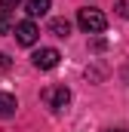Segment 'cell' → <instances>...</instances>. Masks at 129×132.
<instances>
[{"instance_id": "cell-11", "label": "cell", "mask_w": 129, "mask_h": 132, "mask_svg": "<svg viewBox=\"0 0 129 132\" xmlns=\"http://www.w3.org/2000/svg\"><path fill=\"white\" fill-rule=\"evenodd\" d=\"M22 0H0V9H15Z\"/></svg>"}, {"instance_id": "cell-2", "label": "cell", "mask_w": 129, "mask_h": 132, "mask_svg": "<svg viewBox=\"0 0 129 132\" xmlns=\"http://www.w3.org/2000/svg\"><path fill=\"white\" fill-rule=\"evenodd\" d=\"M43 101L52 111H64L71 104V89L68 86H49V89H43Z\"/></svg>"}, {"instance_id": "cell-7", "label": "cell", "mask_w": 129, "mask_h": 132, "mask_svg": "<svg viewBox=\"0 0 129 132\" xmlns=\"http://www.w3.org/2000/svg\"><path fill=\"white\" fill-rule=\"evenodd\" d=\"M49 34L68 37V34H71V22H68V19H52V22H49Z\"/></svg>"}, {"instance_id": "cell-8", "label": "cell", "mask_w": 129, "mask_h": 132, "mask_svg": "<svg viewBox=\"0 0 129 132\" xmlns=\"http://www.w3.org/2000/svg\"><path fill=\"white\" fill-rule=\"evenodd\" d=\"M15 28V19H12V9H0V34H9Z\"/></svg>"}, {"instance_id": "cell-6", "label": "cell", "mask_w": 129, "mask_h": 132, "mask_svg": "<svg viewBox=\"0 0 129 132\" xmlns=\"http://www.w3.org/2000/svg\"><path fill=\"white\" fill-rule=\"evenodd\" d=\"M15 111H19V101H15V95L0 92V117H12Z\"/></svg>"}, {"instance_id": "cell-12", "label": "cell", "mask_w": 129, "mask_h": 132, "mask_svg": "<svg viewBox=\"0 0 129 132\" xmlns=\"http://www.w3.org/2000/svg\"><path fill=\"white\" fill-rule=\"evenodd\" d=\"M108 132H123V129H108Z\"/></svg>"}, {"instance_id": "cell-9", "label": "cell", "mask_w": 129, "mask_h": 132, "mask_svg": "<svg viewBox=\"0 0 129 132\" xmlns=\"http://www.w3.org/2000/svg\"><path fill=\"white\" fill-rule=\"evenodd\" d=\"M117 15L120 19H129V0H117Z\"/></svg>"}, {"instance_id": "cell-1", "label": "cell", "mask_w": 129, "mask_h": 132, "mask_svg": "<svg viewBox=\"0 0 129 132\" xmlns=\"http://www.w3.org/2000/svg\"><path fill=\"white\" fill-rule=\"evenodd\" d=\"M77 25H80L86 34H101L104 28H108V19H104V12H101V9L83 6V9L77 12Z\"/></svg>"}, {"instance_id": "cell-4", "label": "cell", "mask_w": 129, "mask_h": 132, "mask_svg": "<svg viewBox=\"0 0 129 132\" xmlns=\"http://www.w3.org/2000/svg\"><path fill=\"white\" fill-rule=\"evenodd\" d=\"M59 49H52V46H43V49H37L31 55V62H34V68H40V71H52V68L59 65Z\"/></svg>"}, {"instance_id": "cell-5", "label": "cell", "mask_w": 129, "mask_h": 132, "mask_svg": "<svg viewBox=\"0 0 129 132\" xmlns=\"http://www.w3.org/2000/svg\"><path fill=\"white\" fill-rule=\"evenodd\" d=\"M49 3H52V0H25V12H28L31 19L46 15V12H49Z\"/></svg>"}, {"instance_id": "cell-10", "label": "cell", "mask_w": 129, "mask_h": 132, "mask_svg": "<svg viewBox=\"0 0 129 132\" xmlns=\"http://www.w3.org/2000/svg\"><path fill=\"white\" fill-rule=\"evenodd\" d=\"M9 68H12V59H9L6 52H0V74H6Z\"/></svg>"}, {"instance_id": "cell-3", "label": "cell", "mask_w": 129, "mask_h": 132, "mask_svg": "<svg viewBox=\"0 0 129 132\" xmlns=\"http://www.w3.org/2000/svg\"><path fill=\"white\" fill-rule=\"evenodd\" d=\"M12 31H15V40H19V46H34V43L40 40V28L34 25L31 19H28V22H19Z\"/></svg>"}]
</instances>
